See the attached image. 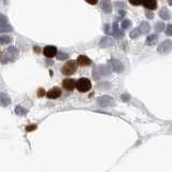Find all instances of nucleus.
Masks as SVG:
<instances>
[{
  "mask_svg": "<svg viewBox=\"0 0 172 172\" xmlns=\"http://www.w3.org/2000/svg\"><path fill=\"white\" fill-rule=\"evenodd\" d=\"M76 88L80 93H87L91 89V82L86 77H81V79L77 80Z\"/></svg>",
  "mask_w": 172,
  "mask_h": 172,
  "instance_id": "1",
  "label": "nucleus"
},
{
  "mask_svg": "<svg viewBox=\"0 0 172 172\" xmlns=\"http://www.w3.org/2000/svg\"><path fill=\"white\" fill-rule=\"evenodd\" d=\"M76 69H77L76 61H74V60H69V61H67L66 64L62 66L61 72L64 76H72V74L76 71Z\"/></svg>",
  "mask_w": 172,
  "mask_h": 172,
  "instance_id": "2",
  "label": "nucleus"
},
{
  "mask_svg": "<svg viewBox=\"0 0 172 172\" xmlns=\"http://www.w3.org/2000/svg\"><path fill=\"white\" fill-rule=\"evenodd\" d=\"M17 55H18L17 48L14 47H10L8 50H7V52L4 53L3 57H2V62L7 64V62L9 61H13V60L17 57Z\"/></svg>",
  "mask_w": 172,
  "mask_h": 172,
  "instance_id": "3",
  "label": "nucleus"
},
{
  "mask_svg": "<svg viewBox=\"0 0 172 172\" xmlns=\"http://www.w3.org/2000/svg\"><path fill=\"white\" fill-rule=\"evenodd\" d=\"M76 82L74 81L73 79H65L64 81H62V87L68 91H73V89L76 88Z\"/></svg>",
  "mask_w": 172,
  "mask_h": 172,
  "instance_id": "4",
  "label": "nucleus"
},
{
  "mask_svg": "<svg viewBox=\"0 0 172 172\" xmlns=\"http://www.w3.org/2000/svg\"><path fill=\"white\" fill-rule=\"evenodd\" d=\"M43 54L48 58H53L57 55V48L55 47H53V45H48V47H44V50H43Z\"/></svg>",
  "mask_w": 172,
  "mask_h": 172,
  "instance_id": "5",
  "label": "nucleus"
},
{
  "mask_svg": "<svg viewBox=\"0 0 172 172\" xmlns=\"http://www.w3.org/2000/svg\"><path fill=\"white\" fill-rule=\"evenodd\" d=\"M76 64L82 67H87L91 65V60L87 56H85V55H80L76 59Z\"/></svg>",
  "mask_w": 172,
  "mask_h": 172,
  "instance_id": "6",
  "label": "nucleus"
},
{
  "mask_svg": "<svg viewBox=\"0 0 172 172\" xmlns=\"http://www.w3.org/2000/svg\"><path fill=\"white\" fill-rule=\"evenodd\" d=\"M60 95H61V89L59 87H53L51 91H48L47 93V98L50 99H56L58 97H60Z\"/></svg>",
  "mask_w": 172,
  "mask_h": 172,
  "instance_id": "7",
  "label": "nucleus"
},
{
  "mask_svg": "<svg viewBox=\"0 0 172 172\" xmlns=\"http://www.w3.org/2000/svg\"><path fill=\"white\" fill-rule=\"evenodd\" d=\"M171 48H172V42L169 40H167V41H164V42L159 45L158 52L159 53H168Z\"/></svg>",
  "mask_w": 172,
  "mask_h": 172,
  "instance_id": "8",
  "label": "nucleus"
},
{
  "mask_svg": "<svg viewBox=\"0 0 172 172\" xmlns=\"http://www.w3.org/2000/svg\"><path fill=\"white\" fill-rule=\"evenodd\" d=\"M142 4L144 6L145 9L150 10V11H153V10L157 9V1L156 0H143Z\"/></svg>",
  "mask_w": 172,
  "mask_h": 172,
  "instance_id": "9",
  "label": "nucleus"
},
{
  "mask_svg": "<svg viewBox=\"0 0 172 172\" xmlns=\"http://www.w3.org/2000/svg\"><path fill=\"white\" fill-rule=\"evenodd\" d=\"M101 8L105 13H111L112 12V3L110 0H103L101 2Z\"/></svg>",
  "mask_w": 172,
  "mask_h": 172,
  "instance_id": "10",
  "label": "nucleus"
},
{
  "mask_svg": "<svg viewBox=\"0 0 172 172\" xmlns=\"http://www.w3.org/2000/svg\"><path fill=\"white\" fill-rule=\"evenodd\" d=\"M111 65H112V68L114 69V71H116V72H122L123 71V65L120 64L118 60L112 59L111 60Z\"/></svg>",
  "mask_w": 172,
  "mask_h": 172,
  "instance_id": "11",
  "label": "nucleus"
},
{
  "mask_svg": "<svg viewBox=\"0 0 172 172\" xmlns=\"http://www.w3.org/2000/svg\"><path fill=\"white\" fill-rule=\"evenodd\" d=\"M10 102H11V99H10V97L8 95H6V94H0V103H1V106H7L10 105Z\"/></svg>",
  "mask_w": 172,
  "mask_h": 172,
  "instance_id": "12",
  "label": "nucleus"
},
{
  "mask_svg": "<svg viewBox=\"0 0 172 172\" xmlns=\"http://www.w3.org/2000/svg\"><path fill=\"white\" fill-rule=\"evenodd\" d=\"M150 30H151V27H150V24L146 23V22H143L139 27L140 33H147Z\"/></svg>",
  "mask_w": 172,
  "mask_h": 172,
  "instance_id": "13",
  "label": "nucleus"
},
{
  "mask_svg": "<svg viewBox=\"0 0 172 172\" xmlns=\"http://www.w3.org/2000/svg\"><path fill=\"white\" fill-rule=\"evenodd\" d=\"M99 105H101L102 106H106L108 105H110L111 102H112V99L110 98V97H108V96H103L102 98H100L99 99Z\"/></svg>",
  "mask_w": 172,
  "mask_h": 172,
  "instance_id": "14",
  "label": "nucleus"
},
{
  "mask_svg": "<svg viewBox=\"0 0 172 172\" xmlns=\"http://www.w3.org/2000/svg\"><path fill=\"white\" fill-rule=\"evenodd\" d=\"M159 16H160L163 19H170V13H169L168 9L167 8H163L159 11Z\"/></svg>",
  "mask_w": 172,
  "mask_h": 172,
  "instance_id": "15",
  "label": "nucleus"
},
{
  "mask_svg": "<svg viewBox=\"0 0 172 172\" xmlns=\"http://www.w3.org/2000/svg\"><path fill=\"white\" fill-rule=\"evenodd\" d=\"M113 32H114V35H115L116 38H122L123 36H124V32H123V31L120 30V28H118V25L116 23L114 24V25H113Z\"/></svg>",
  "mask_w": 172,
  "mask_h": 172,
  "instance_id": "16",
  "label": "nucleus"
},
{
  "mask_svg": "<svg viewBox=\"0 0 172 172\" xmlns=\"http://www.w3.org/2000/svg\"><path fill=\"white\" fill-rule=\"evenodd\" d=\"M112 44H113V41H112V39H110V38H103L102 40L100 41V47H111Z\"/></svg>",
  "mask_w": 172,
  "mask_h": 172,
  "instance_id": "17",
  "label": "nucleus"
},
{
  "mask_svg": "<svg viewBox=\"0 0 172 172\" xmlns=\"http://www.w3.org/2000/svg\"><path fill=\"white\" fill-rule=\"evenodd\" d=\"M15 113L17 115H26L27 114V110H26L25 108H23L22 106H16V108H15Z\"/></svg>",
  "mask_w": 172,
  "mask_h": 172,
  "instance_id": "18",
  "label": "nucleus"
},
{
  "mask_svg": "<svg viewBox=\"0 0 172 172\" xmlns=\"http://www.w3.org/2000/svg\"><path fill=\"white\" fill-rule=\"evenodd\" d=\"M157 39H158V37H157L156 35H152V36H150V37L146 39V44H147V45H152V44H154V43L157 41Z\"/></svg>",
  "mask_w": 172,
  "mask_h": 172,
  "instance_id": "19",
  "label": "nucleus"
},
{
  "mask_svg": "<svg viewBox=\"0 0 172 172\" xmlns=\"http://www.w3.org/2000/svg\"><path fill=\"white\" fill-rule=\"evenodd\" d=\"M12 39L9 37V36H1L0 37V44H9L11 43Z\"/></svg>",
  "mask_w": 172,
  "mask_h": 172,
  "instance_id": "20",
  "label": "nucleus"
},
{
  "mask_svg": "<svg viewBox=\"0 0 172 172\" xmlns=\"http://www.w3.org/2000/svg\"><path fill=\"white\" fill-rule=\"evenodd\" d=\"M8 31H12V27L9 25V24L0 25V32H8Z\"/></svg>",
  "mask_w": 172,
  "mask_h": 172,
  "instance_id": "21",
  "label": "nucleus"
},
{
  "mask_svg": "<svg viewBox=\"0 0 172 172\" xmlns=\"http://www.w3.org/2000/svg\"><path fill=\"white\" fill-rule=\"evenodd\" d=\"M165 28V24L163 22H158V23L156 24V26H155V31H157V32H160V31H163Z\"/></svg>",
  "mask_w": 172,
  "mask_h": 172,
  "instance_id": "22",
  "label": "nucleus"
},
{
  "mask_svg": "<svg viewBox=\"0 0 172 172\" xmlns=\"http://www.w3.org/2000/svg\"><path fill=\"white\" fill-rule=\"evenodd\" d=\"M56 56H57L58 60H66L67 58L69 57V55H68L67 53H61V52H60V53H57Z\"/></svg>",
  "mask_w": 172,
  "mask_h": 172,
  "instance_id": "23",
  "label": "nucleus"
},
{
  "mask_svg": "<svg viewBox=\"0 0 172 172\" xmlns=\"http://www.w3.org/2000/svg\"><path fill=\"white\" fill-rule=\"evenodd\" d=\"M8 23V17L3 14H0V25H6Z\"/></svg>",
  "mask_w": 172,
  "mask_h": 172,
  "instance_id": "24",
  "label": "nucleus"
},
{
  "mask_svg": "<svg viewBox=\"0 0 172 172\" xmlns=\"http://www.w3.org/2000/svg\"><path fill=\"white\" fill-rule=\"evenodd\" d=\"M131 26V22L129 21V19H125V21H123V23H122V27L124 28V29H128Z\"/></svg>",
  "mask_w": 172,
  "mask_h": 172,
  "instance_id": "25",
  "label": "nucleus"
},
{
  "mask_svg": "<svg viewBox=\"0 0 172 172\" xmlns=\"http://www.w3.org/2000/svg\"><path fill=\"white\" fill-rule=\"evenodd\" d=\"M139 36H140L139 28H135V30H132V31H131V33H130V37H131L132 39H135V38L139 37Z\"/></svg>",
  "mask_w": 172,
  "mask_h": 172,
  "instance_id": "26",
  "label": "nucleus"
},
{
  "mask_svg": "<svg viewBox=\"0 0 172 172\" xmlns=\"http://www.w3.org/2000/svg\"><path fill=\"white\" fill-rule=\"evenodd\" d=\"M142 1L143 0H129V2L132 6H140V4H142Z\"/></svg>",
  "mask_w": 172,
  "mask_h": 172,
  "instance_id": "27",
  "label": "nucleus"
},
{
  "mask_svg": "<svg viewBox=\"0 0 172 172\" xmlns=\"http://www.w3.org/2000/svg\"><path fill=\"white\" fill-rule=\"evenodd\" d=\"M166 33H167L168 36H172V24H169V25L167 26Z\"/></svg>",
  "mask_w": 172,
  "mask_h": 172,
  "instance_id": "28",
  "label": "nucleus"
},
{
  "mask_svg": "<svg viewBox=\"0 0 172 172\" xmlns=\"http://www.w3.org/2000/svg\"><path fill=\"white\" fill-rule=\"evenodd\" d=\"M85 1L89 4H97L98 3V0H85Z\"/></svg>",
  "mask_w": 172,
  "mask_h": 172,
  "instance_id": "29",
  "label": "nucleus"
},
{
  "mask_svg": "<svg viewBox=\"0 0 172 172\" xmlns=\"http://www.w3.org/2000/svg\"><path fill=\"white\" fill-rule=\"evenodd\" d=\"M45 94V91H44V89L43 88H40L39 89V91H38V95H39V97H42L43 95Z\"/></svg>",
  "mask_w": 172,
  "mask_h": 172,
  "instance_id": "30",
  "label": "nucleus"
},
{
  "mask_svg": "<svg viewBox=\"0 0 172 172\" xmlns=\"http://www.w3.org/2000/svg\"><path fill=\"white\" fill-rule=\"evenodd\" d=\"M146 15L149 16V18H153V14L150 13V12H146Z\"/></svg>",
  "mask_w": 172,
  "mask_h": 172,
  "instance_id": "31",
  "label": "nucleus"
},
{
  "mask_svg": "<svg viewBox=\"0 0 172 172\" xmlns=\"http://www.w3.org/2000/svg\"><path fill=\"white\" fill-rule=\"evenodd\" d=\"M36 128V126H32V127H31V126H29V127L27 128V130H30V129H35Z\"/></svg>",
  "mask_w": 172,
  "mask_h": 172,
  "instance_id": "32",
  "label": "nucleus"
},
{
  "mask_svg": "<svg viewBox=\"0 0 172 172\" xmlns=\"http://www.w3.org/2000/svg\"><path fill=\"white\" fill-rule=\"evenodd\" d=\"M168 2H169V4H170V6H172V0H169Z\"/></svg>",
  "mask_w": 172,
  "mask_h": 172,
  "instance_id": "33",
  "label": "nucleus"
}]
</instances>
